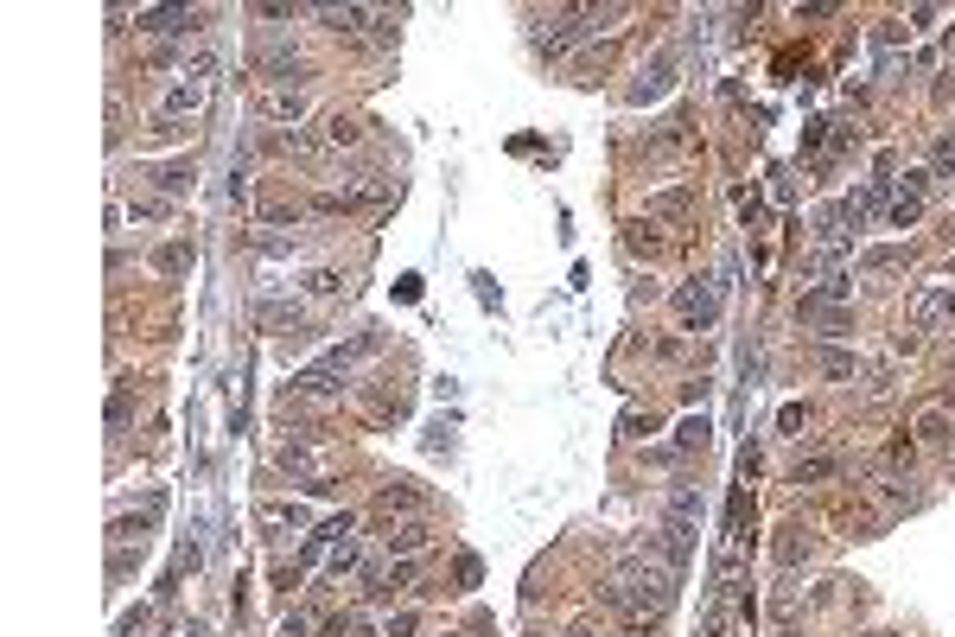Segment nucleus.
Returning a JSON list of instances; mask_svg holds the SVG:
<instances>
[{"label":"nucleus","mask_w":955,"mask_h":637,"mask_svg":"<svg viewBox=\"0 0 955 637\" xmlns=\"http://www.w3.org/2000/svg\"><path fill=\"white\" fill-rule=\"evenodd\" d=\"M332 637H376V625H370V612H338Z\"/></svg>","instance_id":"nucleus-25"},{"label":"nucleus","mask_w":955,"mask_h":637,"mask_svg":"<svg viewBox=\"0 0 955 637\" xmlns=\"http://www.w3.org/2000/svg\"><path fill=\"white\" fill-rule=\"evenodd\" d=\"M898 39H911V26H905V20H879V32H873V45H879V51H892Z\"/></svg>","instance_id":"nucleus-32"},{"label":"nucleus","mask_w":955,"mask_h":637,"mask_svg":"<svg viewBox=\"0 0 955 637\" xmlns=\"http://www.w3.org/2000/svg\"><path fill=\"white\" fill-rule=\"evenodd\" d=\"M924 172H930V179H955V128L930 147V166H924Z\"/></svg>","instance_id":"nucleus-21"},{"label":"nucleus","mask_w":955,"mask_h":637,"mask_svg":"<svg viewBox=\"0 0 955 637\" xmlns=\"http://www.w3.org/2000/svg\"><path fill=\"white\" fill-rule=\"evenodd\" d=\"M822 141H828V122H809V128H803V153H815Z\"/></svg>","instance_id":"nucleus-40"},{"label":"nucleus","mask_w":955,"mask_h":637,"mask_svg":"<svg viewBox=\"0 0 955 637\" xmlns=\"http://www.w3.org/2000/svg\"><path fill=\"white\" fill-rule=\"evenodd\" d=\"M917 434H924V440H949V415H943V408H924V415H917Z\"/></svg>","instance_id":"nucleus-30"},{"label":"nucleus","mask_w":955,"mask_h":637,"mask_svg":"<svg viewBox=\"0 0 955 637\" xmlns=\"http://www.w3.org/2000/svg\"><path fill=\"white\" fill-rule=\"evenodd\" d=\"M796 319L815 325L822 338H841L847 325H854V306H809V300H796Z\"/></svg>","instance_id":"nucleus-13"},{"label":"nucleus","mask_w":955,"mask_h":637,"mask_svg":"<svg viewBox=\"0 0 955 637\" xmlns=\"http://www.w3.org/2000/svg\"><path fill=\"white\" fill-rule=\"evenodd\" d=\"M688 211H694V192H688V185H675V192H656V198H650V223H656V217H688Z\"/></svg>","instance_id":"nucleus-18"},{"label":"nucleus","mask_w":955,"mask_h":637,"mask_svg":"<svg viewBox=\"0 0 955 637\" xmlns=\"http://www.w3.org/2000/svg\"><path fill=\"white\" fill-rule=\"evenodd\" d=\"M153 185H160L166 198H179V192H191V160H172V166H160V172H153Z\"/></svg>","instance_id":"nucleus-20"},{"label":"nucleus","mask_w":955,"mask_h":637,"mask_svg":"<svg viewBox=\"0 0 955 637\" xmlns=\"http://www.w3.org/2000/svg\"><path fill=\"white\" fill-rule=\"evenodd\" d=\"M191 26H198L191 7H141V32H153V39H172V32H191Z\"/></svg>","instance_id":"nucleus-14"},{"label":"nucleus","mask_w":955,"mask_h":637,"mask_svg":"<svg viewBox=\"0 0 955 637\" xmlns=\"http://www.w3.org/2000/svg\"><path fill=\"white\" fill-rule=\"evenodd\" d=\"M924 192H930V172H905V179L892 185V204H885V223H892V230H911V223L924 217Z\"/></svg>","instance_id":"nucleus-5"},{"label":"nucleus","mask_w":955,"mask_h":637,"mask_svg":"<svg viewBox=\"0 0 955 637\" xmlns=\"http://www.w3.org/2000/svg\"><path fill=\"white\" fill-rule=\"evenodd\" d=\"M669 306H675V319H682V332H707V325L720 319V287L707 281V274L701 281H682Z\"/></svg>","instance_id":"nucleus-3"},{"label":"nucleus","mask_w":955,"mask_h":637,"mask_svg":"<svg viewBox=\"0 0 955 637\" xmlns=\"http://www.w3.org/2000/svg\"><path fill=\"white\" fill-rule=\"evenodd\" d=\"M771 555H777V567H803L815 555V536L803 523H784V529H777V542H771Z\"/></svg>","instance_id":"nucleus-12"},{"label":"nucleus","mask_w":955,"mask_h":637,"mask_svg":"<svg viewBox=\"0 0 955 637\" xmlns=\"http://www.w3.org/2000/svg\"><path fill=\"white\" fill-rule=\"evenodd\" d=\"M255 325L274 332V338H287V332L306 338V313H300V306H274V300H268V306H255Z\"/></svg>","instance_id":"nucleus-16"},{"label":"nucleus","mask_w":955,"mask_h":637,"mask_svg":"<svg viewBox=\"0 0 955 637\" xmlns=\"http://www.w3.org/2000/svg\"><path fill=\"white\" fill-rule=\"evenodd\" d=\"M128 421H134V389L121 383V389L109 395V427H128Z\"/></svg>","instance_id":"nucleus-27"},{"label":"nucleus","mask_w":955,"mask_h":637,"mask_svg":"<svg viewBox=\"0 0 955 637\" xmlns=\"http://www.w3.org/2000/svg\"><path fill=\"white\" fill-rule=\"evenodd\" d=\"M669 83H675V51H656V58L644 64V83H631V102H656V96H669Z\"/></svg>","instance_id":"nucleus-11"},{"label":"nucleus","mask_w":955,"mask_h":637,"mask_svg":"<svg viewBox=\"0 0 955 637\" xmlns=\"http://www.w3.org/2000/svg\"><path fill=\"white\" fill-rule=\"evenodd\" d=\"M255 523H262L268 536H300V529H312V510L306 504H287V497H268V504L255 510Z\"/></svg>","instance_id":"nucleus-8"},{"label":"nucleus","mask_w":955,"mask_h":637,"mask_svg":"<svg viewBox=\"0 0 955 637\" xmlns=\"http://www.w3.org/2000/svg\"><path fill=\"white\" fill-rule=\"evenodd\" d=\"M204 102H211V83L185 71V77H179V83H172V90L160 96V122H166V128H179L185 115H198V109H204Z\"/></svg>","instance_id":"nucleus-6"},{"label":"nucleus","mask_w":955,"mask_h":637,"mask_svg":"<svg viewBox=\"0 0 955 637\" xmlns=\"http://www.w3.org/2000/svg\"><path fill=\"white\" fill-rule=\"evenodd\" d=\"M835 0H809V7H796V20H835Z\"/></svg>","instance_id":"nucleus-36"},{"label":"nucleus","mask_w":955,"mask_h":637,"mask_svg":"<svg viewBox=\"0 0 955 637\" xmlns=\"http://www.w3.org/2000/svg\"><path fill=\"white\" fill-rule=\"evenodd\" d=\"M338 287H344L338 268H312V274H306V294H338Z\"/></svg>","instance_id":"nucleus-31"},{"label":"nucleus","mask_w":955,"mask_h":637,"mask_svg":"<svg viewBox=\"0 0 955 637\" xmlns=\"http://www.w3.org/2000/svg\"><path fill=\"white\" fill-rule=\"evenodd\" d=\"M166 211H172L166 198H134V204H128V217H166Z\"/></svg>","instance_id":"nucleus-35"},{"label":"nucleus","mask_w":955,"mask_h":637,"mask_svg":"<svg viewBox=\"0 0 955 637\" xmlns=\"http://www.w3.org/2000/svg\"><path fill=\"white\" fill-rule=\"evenodd\" d=\"M427 542H433V523H427V516H402V523L382 529V548H389V555H421Z\"/></svg>","instance_id":"nucleus-9"},{"label":"nucleus","mask_w":955,"mask_h":637,"mask_svg":"<svg viewBox=\"0 0 955 637\" xmlns=\"http://www.w3.org/2000/svg\"><path fill=\"white\" fill-rule=\"evenodd\" d=\"M624 637H644V625H631V631H624Z\"/></svg>","instance_id":"nucleus-41"},{"label":"nucleus","mask_w":955,"mask_h":637,"mask_svg":"<svg viewBox=\"0 0 955 637\" xmlns=\"http://www.w3.org/2000/svg\"><path fill=\"white\" fill-rule=\"evenodd\" d=\"M153 268H160V274H185L191 268V243H160V249H153Z\"/></svg>","instance_id":"nucleus-22"},{"label":"nucleus","mask_w":955,"mask_h":637,"mask_svg":"<svg viewBox=\"0 0 955 637\" xmlns=\"http://www.w3.org/2000/svg\"><path fill=\"white\" fill-rule=\"evenodd\" d=\"M815 364H822V376H835V383H847V376H854V357H847V351H822Z\"/></svg>","instance_id":"nucleus-29"},{"label":"nucleus","mask_w":955,"mask_h":637,"mask_svg":"<svg viewBox=\"0 0 955 637\" xmlns=\"http://www.w3.org/2000/svg\"><path fill=\"white\" fill-rule=\"evenodd\" d=\"M605 606H612L618 618H631V625H656L669 606H675V567L637 555L612 567V580H605Z\"/></svg>","instance_id":"nucleus-1"},{"label":"nucleus","mask_w":955,"mask_h":637,"mask_svg":"<svg viewBox=\"0 0 955 637\" xmlns=\"http://www.w3.org/2000/svg\"><path fill=\"white\" fill-rule=\"evenodd\" d=\"M777 427H784V434H796V427H803V408L784 402V408H777Z\"/></svg>","instance_id":"nucleus-39"},{"label":"nucleus","mask_w":955,"mask_h":637,"mask_svg":"<svg viewBox=\"0 0 955 637\" xmlns=\"http://www.w3.org/2000/svg\"><path fill=\"white\" fill-rule=\"evenodd\" d=\"M306 109H312L306 90H262V115H268V122H287V128H293Z\"/></svg>","instance_id":"nucleus-15"},{"label":"nucleus","mask_w":955,"mask_h":637,"mask_svg":"<svg viewBox=\"0 0 955 637\" xmlns=\"http://www.w3.org/2000/svg\"><path fill=\"white\" fill-rule=\"evenodd\" d=\"M955 313V281H930V287H917V300H911V332H930L936 319H949Z\"/></svg>","instance_id":"nucleus-7"},{"label":"nucleus","mask_w":955,"mask_h":637,"mask_svg":"<svg viewBox=\"0 0 955 637\" xmlns=\"http://www.w3.org/2000/svg\"><path fill=\"white\" fill-rule=\"evenodd\" d=\"M453 574H459V587H478V555H459Z\"/></svg>","instance_id":"nucleus-37"},{"label":"nucleus","mask_w":955,"mask_h":637,"mask_svg":"<svg viewBox=\"0 0 955 637\" xmlns=\"http://www.w3.org/2000/svg\"><path fill=\"white\" fill-rule=\"evenodd\" d=\"M599 20H618V13H599V7H573V13H554V32H542V51L548 58H561L567 45H580L586 32H593Z\"/></svg>","instance_id":"nucleus-4"},{"label":"nucleus","mask_w":955,"mask_h":637,"mask_svg":"<svg viewBox=\"0 0 955 637\" xmlns=\"http://www.w3.org/2000/svg\"><path fill=\"white\" fill-rule=\"evenodd\" d=\"M898 262H911V249H866V268H898Z\"/></svg>","instance_id":"nucleus-34"},{"label":"nucleus","mask_w":955,"mask_h":637,"mask_svg":"<svg viewBox=\"0 0 955 637\" xmlns=\"http://www.w3.org/2000/svg\"><path fill=\"white\" fill-rule=\"evenodd\" d=\"M567 637H593V631H567Z\"/></svg>","instance_id":"nucleus-42"},{"label":"nucleus","mask_w":955,"mask_h":637,"mask_svg":"<svg viewBox=\"0 0 955 637\" xmlns=\"http://www.w3.org/2000/svg\"><path fill=\"white\" fill-rule=\"evenodd\" d=\"M357 115H332V122H325V147H357Z\"/></svg>","instance_id":"nucleus-24"},{"label":"nucleus","mask_w":955,"mask_h":637,"mask_svg":"<svg viewBox=\"0 0 955 637\" xmlns=\"http://www.w3.org/2000/svg\"><path fill=\"white\" fill-rule=\"evenodd\" d=\"M835 472H841V459H803L790 472V485H815V478H835Z\"/></svg>","instance_id":"nucleus-26"},{"label":"nucleus","mask_w":955,"mask_h":637,"mask_svg":"<svg viewBox=\"0 0 955 637\" xmlns=\"http://www.w3.org/2000/svg\"><path fill=\"white\" fill-rule=\"evenodd\" d=\"M421 504H427V497H421L414 478H389V485L376 491V510L382 516H421Z\"/></svg>","instance_id":"nucleus-10"},{"label":"nucleus","mask_w":955,"mask_h":637,"mask_svg":"<svg viewBox=\"0 0 955 637\" xmlns=\"http://www.w3.org/2000/svg\"><path fill=\"white\" fill-rule=\"evenodd\" d=\"M274 466H281L287 478H300V485H312V491H325V485H332V472H338V459H332V446L281 440V446H274Z\"/></svg>","instance_id":"nucleus-2"},{"label":"nucleus","mask_w":955,"mask_h":637,"mask_svg":"<svg viewBox=\"0 0 955 637\" xmlns=\"http://www.w3.org/2000/svg\"><path fill=\"white\" fill-rule=\"evenodd\" d=\"M803 300L809 306H847V300H854V274H828V281H815Z\"/></svg>","instance_id":"nucleus-17"},{"label":"nucleus","mask_w":955,"mask_h":637,"mask_svg":"<svg viewBox=\"0 0 955 637\" xmlns=\"http://www.w3.org/2000/svg\"><path fill=\"white\" fill-rule=\"evenodd\" d=\"M624 249H631V255H656V249H663L656 223H644V217H637V223H624Z\"/></svg>","instance_id":"nucleus-19"},{"label":"nucleus","mask_w":955,"mask_h":637,"mask_svg":"<svg viewBox=\"0 0 955 637\" xmlns=\"http://www.w3.org/2000/svg\"><path fill=\"white\" fill-rule=\"evenodd\" d=\"M306 631H312L306 612H287V618H281V637H306Z\"/></svg>","instance_id":"nucleus-38"},{"label":"nucleus","mask_w":955,"mask_h":637,"mask_svg":"<svg viewBox=\"0 0 955 637\" xmlns=\"http://www.w3.org/2000/svg\"><path fill=\"white\" fill-rule=\"evenodd\" d=\"M644 434H656V415H644V408H631V415H624V440H644Z\"/></svg>","instance_id":"nucleus-33"},{"label":"nucleus","mask_w":955,"mask_h":637,"mask_svg":"<svg viewBox=\"0 0 955 637\" xmlns=\"http://www.w3.org/2000/svg\"><path fill=\"white\" fill-rule=\"evenodd\" d=\"M147 523H153V510H147V516H115L109 536H115V542H134V536H147Z\"/></svg>","instance_id":"nucleus-28"},{"label":"nucleus","mask_w":955,"mask_h":637,"mask_svg":"<svg viewBox=\"0 0 955 637\" xmlns=\"http://www.w3.org/2000/svg\"><path fill=\"white\" fill-rule=\"evenodd\" d=\"M694 446H707V415H688L682 427H675V446H669V453H694Z\"/></svg>","instance_id":"nucleus-23"}]
</instances>
